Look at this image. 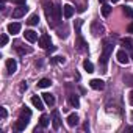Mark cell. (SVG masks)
Listing matches in <instances>:
<instances>
[{"instance_id": "6da1fadb", "label": "cell", "mask_w": 133, "mask_h": 133, "mask_svg": "<svg viewBox=\"0 0 133 133\" xmlns=\"http://www.w3.org/2000/svg\"><path fill=\"white\" fill-rule=\"evenodd\" d=\"M113 47H114V44H113L110 39H105V41H103V50H102V55H100V59H99L102 69L107 68V63H108V58H110V55H111V52H113Z\"/></svg>"}, {"instance_id": "7a4b0ae2", "label": "cell", "mask_w": 133, "mask_h": 133, "mask_svg": "<svg viewBox=\"0 0 133 133\" xmlns=\"http://www.w3.org/2000/svg\"><path fill=\"white\" fill-rule=\"evenodd\" d=\"M61 14H63V8H61V6H58V5H55V6H53V10H52V16L49 17V24H50V22H52V24L59 22Z\"/></svg>"}, {"instance_id": "3957f363", "label": "cell", "mask_w": 133, "mask_h": 133, "mask_svg": "<svg viewBox=\"0 0 133 133\" xmlns=\"http://www.w3.org/2000/svg\"><path fill=\"white\" fill-rule=\"evenodd\" d=\"M75 49L78 52H86L88 50V42L82 38V35H77V41H75Z\"/></svg>"}, {"instance_id": "277c9868", "label": "cell", "mask_w": 133, "mask_h": 133, "mask_svg": "<svg viewBox=\"0 0 133 133\" xmlns=\"http://www.w3.org/2000/svg\"><path fill=\"white\" fill-rule=\"evenodd\" d=\"M116 58H117V61H119L121 64H127V63L130 61V56H128V53L125 52V49H122V50H117V53H116Z\"/></svg>"}, {"instance_id": "5b68a950", "label": "cell", "mask_w": 133, "mask_h": 133, "mask_svg": "<svg viewBox=\"0 0 133 133\" xmlns=\"http://www.w3.org/2000/svg\"><path fill=\"white\" fill-rule=\"evenodd\" d=\"M89 86H91L92 89H96V91H102V89L105 88V82L100 80V78H92V80L89 82Z\"/></svg>"}, {"instance_id": "8992f818", "label": "cell", "mask_w": 133, "mask_h": 133, "mask_svg": "<svg viewBox=\"0 0 133 133\" xmlns=\"http://www.w3.org/2000/svg\"><path fill=\"white\" fill-rule=\"evenodd\" d=\"M6 71H8L10 75H13L17 71V63H16V59H13V58H8L6 59Z\"/></svg>"}, {"instance_id": "52a82bcc", "label": "cell", "mask_w": 133, "mask_h": 133, "mask_svg": "<svg viewBox=\"0 0 133 133\" xmlns=\"http://www.w3.org/2000/svg\"><path fill=\"white\" fill-rule=\"evenodd\" d=\"M27 11H28V6H27V5H19V8H16V10L13 11V17H14V19H19V17L25 16Z\"/></svg>"}, {"instance_id": "ba28073f", "label": "cell", "mask_w": 133, "mask_h": 133, "mask_svg": "<svg viewBox=\"0 0 133 133\" xmlns=\"http://www.w3.org/2000/svg\"><path fill=\"white\" fill-rule=\"evenodd\" d=\"M52 125H53L55 130H58V128L61 127V119H59L58 110H53V113H52Z\"/></svg>"}, {"instance_id": "9c48e42d", "label": "cell", "mask_w": 133, "mask_h": 133, "mask_svg": "<svg viewBox=\"0 0 133 133\" xmlns=\"http://www.w3.org/2000/svg\"><path fill=\"white\" fill-rule=\"evenodd\" d=\"M38 44L41 49H49L50 47V36L49 35H42L39 39H38Z\"/></svg>"}, {"instance_id": "30bf717a", "label": "cell", "mask_w": 133, "mask_h": 133, "mask_svg": "<svg viewBox=\"0 0 133 133\" xmlns=\"http://www.w3.org/2000/svg\"><path fill=\"white\" fill-rule=\"evenodd\" d=\"M24 36H25V39H27L28 42H36V41H38V35H36V31H33V30H25Z\"/></svg>"}, {"instance_id": "8fae6325", "label": "cell", "mask_w": 133, "mask_h": 133, "mask_svg": "<svg viewBox=\"0 0 133 133\" xmlns=\"http://www.w3.org/2000/svg\"><path fill=\"white\" fill-rule=\"evenodd\" d=\"M19 119H24V121L30 122V119H31V111H30L27 107H24V108L21 110V113H19Z\"/></svg>"}, {"instance_id": "7c38bea8", "label": "cell", "mask_w": 133, "mask_h": 133, "mask_svg": "<svg viewBox=\"0 0 133 133\" xmlns=\"http://www.w3.org/2000/svg\"><path fill=\"white\" fill-rule=\"evenodd\" d=\"M78 122H80V119H78V114H75V113H71V114L68 116V125H69V127H75V125H78Z\"/></svg>"}, {"instance_id": "4fadbf2b", "label": "cell", "mask_w": 133, "mask_h": 133, "mask_svg": "<svg viewBox=\"0 0 133 133\" xmlns=\"http://www.w3.org/2000/svg\"><path fill=\"white\" fill-rule=\"evenodd\" d=\"M19 31H21V24H19V22H11V24H8V33L17 35Z\"/></svg>"}, {"instance_id": "5bb4252c", "label": "cell", "mask_w": 133, "mask_h": 133, "mask_svg": "<svg viewBox=\"0 0 133 133\" xmlns=\"http://www.w3.org/2000/svg\"><path fill=\"white\" fill-rule=\"evenodd\" d=\"M91 31H92L94 36H99V35L103 33V27H102L99 22H92V25H91Z\"/></svg>"}, {"instance_id": "9a60e30c", "label": "cell", "mask_w": 133, "mask_h": 133, "mask_svg": "<svg viewBox=\"0 0 133 133\" xmlns=\"http://www.w3.org/2000/svg\"><path fill=\"white\" fill-rule=\"evenodd\" d=\"M63 14H64L66 19H71L74 16V6L72 5H64L63 6Z\"/></svg>"}, {"instance_id": "2e32d148", "label": "cell", "mask_w": 133, "mask_h": 133, "mask_svg": "<svg viewBox=\"0 0 133 133\" xmlns=\"http://www.w3.org/2000/svg\"><path fill=\"white\" fill-rule=\"evenodd\" d=\"M42 99H44L45 105H49V107H53V105H55V97H53V94L44 92V94H42Z\"/></svg>"}, {"instance_id": "e0dca14e", "label": "cell", "mask_w": 133, "mask_h": 133, "mask_svg": "<svg viewBox=\"0 0 133 133\" xmlns=\"http://www.w3.org/2000/svg\"><path fill=\"white\" fill-rule=\"evenodd\" d=\"M42 100H44V99H41V97H38V96H33V97H31V103H33V107L38 108V110H44Z\"/></svg>"}, {"instance_id": "ac0fdd59", "label": "cell", "mask_w": 133, "mask_h": 133, "mask_svg": "<svg viewBox=\"0 0 133 133\" xmlns=\"http://www.w3.org/2000/svg\"><path fill=\"white\" fill-rule=\"evenodd\" d=\"M122 45H124V49H127L131 53V58H133V41L130 38H124L122 39Z\"/></svg>"}, {"instance_id": "d6986e66", "label": "cell", "mask_w": 133, "mask_h": 133, "mask_svg": "<svg viewBox=\"0 0 133 133\" xmlns=\"http://www.w3.org/2000/svg\"><path fill=\"white\" fill-rule=\"evenodd\" d=\"M28 125V122L27 121H24V119H17V122H16V125H14V128L17 130V131H22V130H25V127Z\"/></svg>"}, {"instance_id": "ffe728a7", "label": "cell", "mask_w": 133, "mask_h": 133, "mask_svg": "<svg viewBox=\"0 0 133 133\" xmlns=\"http://www.w3.org/2000/svg\"><path fill=\"white\" fill-rule=\"evenodd\" d=\"M69 103H71L72 107H75V108H78V105H80V100H78V96H77V94H69Z\"/></svg>"}, {"instance_id": "44dd1931", "label": "cell", "mask_w": 133, "mask_h": 133, "mask_svg": "<svg viewBox=\"0 0 133 133\" xmlns=\"http://www.w3.org/2000/svg\"><path fill=\"white\" fill-rule=\"evenodd\" d=\"M83 68H85V71L89 72V74L94 72V66H92V63H91L89 59H85V61H83Z\"/></svg>"}, {"instance_id": "7402d4cb", "label": "cell", "mask_w": 133, "mask_h": 133, "mask_svg": "<svg viewBox=\"0 0 133 133\" xmlns=\"http://www.w3.org/2000/svg\"><path fill=\"white\" fill-rule=\"evenodd\" d=\"M52 85V82L49 80V78H41L39 82H38V88H49Z\"/></svg>"}, {"instance_id": "603a6c76", "label": "cell", "mask_w": 133, "mask_h": 133, "mask_svg": "<svg viewBox=\"0 0 133 133\" xmlns=\"http://www.w3.org/2000/svg\"><path fill=\"white\" fill-rule=\"evenodd\" d=\"M49 122H50V121H49V116H47V114H42V116L39 117V125H41L42 128H45V127L49 125Z\"/></svg>"}, {"instance_id": "cb8c5ba5", "label": "cell", "mask_w": 133, "mask_h": 133, "mask_svg": "<svg viewBox=\"0 0 133 133\" xmlns=\"http://www.w3.org/2000/svg\"><path fill=\"white\" fill-rule=\"evenodd\" d=\"M38 22H39V16H38V14H31L30 19L27 21L28 25H38Z\"/></svg>"}, {"instance_id": "d4e9b609", "label": "cell", "mask_w": 133, "mask_h": 133, "mask_svg": "<svg viewBox=\"0 0 133 133\" xmlns=\"http://www.w3.org/2000/svg\"><path fill=\"white\" fill-rule=\"evenodd\" d=\"M110 13H111V6L107 5V3H103V6H102V16H103V17H108Z\"/></svg>"}, {"instance_id": "484cf974", "label": "cell", "mask_w": 133, "mask_h": 133, "mask_svg": "<svg viewBox=\"0 0 133 133\" xmlns=\"http://www.w3.org/2000/svg\"><path fill=\"white\" fill-rule=\"evenodd\" d=\"M16 50H17L21 55H25V53H28V52H30V49H24L19 42H16Z\"/></svg>"}, {"instance_id": "4316f807", "label": "cell", "mask_w": 133, "mask_h": 133, "mask_svg": "<svg viewBox=\"0 0 133 133\" xmlns=\"http://www.w3.org/2000/svg\"><path fill=\"white\" fill-rule=\"evenodd\" d=\"M124 83L128 85V86H133V75H130V74L124 75Z\"/></svg>"}, {"instance_id": "83f0119b", "label": "cell", "mask_w": 133, "mask_h": 133, "mask_svg": "<svg viewBox=\"0 0 133 133\" xmlns=\"http://www.w3.org/2000/svg\"><path fill=\"white\" fill-rule=\"evenodd\" d=\"M66 59H64V56H53V58H50V63L52 64H56V63H64Z\"/></svg>"}, {"instance_id": "f1b7e54d", "label": "cell", "mask_w": 133, "mask_h": 133, "mask_svg": "<svg viewBox=\"0 0 133 133\" xmlns=\"http://www.w3.org/2000/svg\"><path fill=\"white\" fill-rule=\"evenodd\" d=\"M124 14H125L127 17H130V19H133V10H131L130 6H124Z\"/></svg>"}, {"instance_id": "f546056e", "label": "cell", "mask_w": 133, "mask_h": 133, "mask_svg": "<svg viewBox=\"0 0 133 133\" xmlns=\"http://www.w3.org/2000/svg\"><path fill=\"white\" fill-rule=\"evenodd\" d=\"M0 44H2V45H6V44H8V36H6V35H2V39H0Z\"/></svg>"}, {"instance_id": "4dcf8cb0", "label": "cell", "mask_w": 133, "mask_h": 133, "mask_svg": "<svg viewBox=\"0 0 133 133\" xmlns=\"http://www.w3.org/2000/svg\"><path fill=\"white\" fill-rule=\"evenodd\" d=\"M80 27H82V21H77L75 22V31H77V35H82L80 33Z\"/></svg>"}, {"instance_id": "1f68e13d", "label": "cell", "mask_w": 133, "mask_h": 133, "mask_svg": "<svg viewBox=\"0 0 133 133\" xmlns=\"http://www.w3.org/2000/svg\"><path fill=\"white\" fill-rule=\"evenodd\" d=\"M27 88H28V86H27V83H25V82H22V83H21V86H19V91H21V92H24V91H27Z\"/></svg>"}, {"instance_id": "d6a6232c", "label": "cell", "mask_w": 133, "mask_h": 133, "mask_svg": "<svg viewBox=\"0 0 133 133\" xmlns=\"http://www.w3.org/2000/svg\"><path fill=\"white\" fill-rule=\"evenodd\" d=\"M11 2L16 5H25V0H11Z\"/></svg>"}, {"instance_id": "836d02e7", "label": "cell", "mask_w": 133, "mask_h": 133, "mask_svg": "<svg viewBox=\"0 0 133 133\" xmlns=\"http://www.w3.org/2000/svg\"><path fill=\"white\" fill-rule=\"evenodd\" d=\"M0 113H2V117H3V119L8 116V113H6V110H5V108H0Z\"/></svg>"}, {"instance_id": "e575fe53", "label": "cell", "mask_w": 133, "mask_h": 133, "mask_svg": "<svg viewBox=\"0 0 133 133\" xmlns=\"http://www.w3.org/2000/svg\"><path fill=\"white\" fill-rule=\"evenodd\" d=\"M127 31H128V33H133V24H130V25L127 27Z\"/></svg>"}, {"instance_id": "d590c367", "label": "cell", "mask_w": 133, "mask_h": 133, "mask_svg": "<svg viewBox=\"0 0 133 133\" xmlns=\"http://www.w3.org/2000/svg\"><path fill=\"white\" fill-rule=\"evenodd\" d=\"M128 100H130V103H131V105H133V91H131V92H130V97H128Z\"/></svg>"}, {"instance_id": "8d00e7d4", "label": "cell", "mask_w": 133, "mask_h": 133, "mask_svg": "<svg viewBox=\"0 0 133 133\" xmlns=\"http://www.w3.org/2000/svg\"><path fill=\"white\" fill-rule=\"evenodd\" d=\"M125 130H127V131H133V127H127Z\"/></svg>"}, {"instance_id": "74e56055", "label": "cell", "mask_w": 133, "mask_h": 133, "mask_svg": "<svg viewBox=\"0 0 133 133\" xmlns=\"http://www.w3.org/2000/svg\"><path fill=\"white\" fill-rule=\"evenodd\" d=\"M99 2H100V3H107V0H99Z\"/></svg>"}, {"instance_id": "f35d334b", "label": "cell", "mask_w": 133, "mask_h": 133, "mask_svg": "<svg viewBox=\"0 0 133 133\" xmlns=\"http://www.w3.org/2000/svg\"><path fill=\"white\" fill-rule=\"evenodd\" d=\"M117 2H119V0H113V3H117Z\"/></svg>"}]
</instances>
